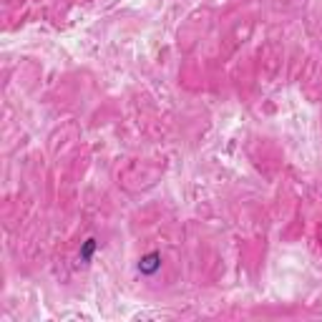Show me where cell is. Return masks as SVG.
Here are the masks:
<instances>
[{
	"instance_id": "obj_2",
	"label": "cell",
	"mask_w": 322,
	"mask_h": 322,
	"mask_svg": "<svg viewBox=\"0 0 322 322\" xmlns=\"http://www.w3.org/2000/svg\"><path fill=\"white\" fill-rule=\"evenodd\" d=\"M93 252H96V239H86L83 242V247H81V262H91V257H93Z\"/></svg>"
},
{
	"instance_id": "obj_1",
	"label": "cell",
	"mask_w": 322,
	"mask_h": 322,
	"mask_svg": "<svg viewBox=\"0 0 322 322\" xmlns=\"http://www.w3.org/2000/svg\"><path fill=\"white\" fill-rule=\"evenodd\" d=\"M158 269H161V254H158V252H148L146 257L138 259V272H141L143 277H151V274H156Z\"/></svg>"
}]
</instances>
